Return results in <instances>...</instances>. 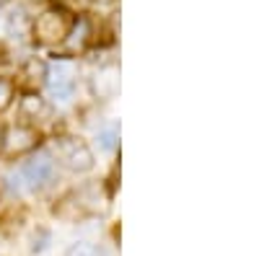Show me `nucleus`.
I'll list each match as a JSON object with an SVG mask.
<instances>
[{"label": "nucleus", "instance_id": "f257e3e1", "mask_svg": "<svg viewBox=\"0 0 259 256\" xmlns=\"http://www.w3.org/2000/svg\"><path fill=\"white\" fill-rule=\"evenodd\" d=\"M106 207H109V197H106V191L89 181V184H83L80 189H73L70 194H65L60 199V204L55 207V215L62 218V220H80L85 215H99V212H104Z\"/></svg>", "mask_w": 259, "mask_h": 256}, {"label": "nucleus", "instance_id": "f03ea898", "mask_svg": "<svg viewBox=\"0 0 259 256\" xmlns=\"http://www.w3.org/2000/svg\"><path fill=\"white\" fill-rule=\"evenodd\" d=\"M70 29H73V16L62 8L45 11L34 24V34L41 44H57V41H62L70 34Z\"/></svg>", "mask_w": 259, "mask_h": 256}, {"label": "nucleus", "instance_id": "7ed1b4c3", "mask_svg": "<svg viewBox=\"0 0 259 256\" xmlns=\"http://www.w3.org/2000/svg\"><path fill=\"white\" fill-rule=\"evenodd\" d=\"M52 174H55V161H52L50 153L41 150V153H36L34 158H29L24 166H21L18 179L26 181L29 189H41V186L52 179Z\"/></svg>", "mask_w": 259, "mask_h": 256}, {"label": "nucleus", "instance_id": "20e7f679", "mask_svg": "<svg viewBox=\"0 0 259 256\" xmlns=\"http://www.w3.org/2000/svg\"><path fill=\"white\" fill-rule=\"evenodd\" d=\"M57 153H60L62 163L70 171H89L94 166L91 147L85 142H80V140H75V137H62L57 142Z\"/></svg>", "mask_w": 259, "mask_h": 256}, {"label": "nucleus", "instance_id": "39448f33", "mask_svg": "<svg viewBox=\"0 0 259 256\" xmlns=\"http://www.w3.org/2000/svg\"><path fill=\"white\" fill-rule=\"evenodd\" d=\"M47 88L52 93V98L57 101H68L73 96V88H75V78H73V68L68 62H55L52 70H47Z\"/></svg>", "mask_w": 259, "mask_h": 256}, {"label": "nucleus", "instance_id": "423d86ee", "mask_svg": "<svg viewBox=\"0 0 259 256\" xmlns=\"http://www.w3.org/2000/svg\"><path fill=\"white\" fill-rule=\"evenodd\" d=\"M36 130L31 127H24V124H16L3 135V150L11 153V156H18V153H26L36 145Z\"/></svg>", "mask_w": 259, "mask_h": 256}, {"label": "nucleus", "instance_id": "0eeeda50", "mask_svg": "<svg viewBox=\"0 0 259 256\" xmlns=\"http://www.w3.org/2000/svg\"><path fill=\"white\" fill-rule=\"evenodd\" d=\"M94 93L99 98H114L119 91V68L117 65H104L96 75H94Z\"/></svg>", "mask_w": 259, "mask_h": 256}, {"label": "nucleus", "instance_id": "6e6552de", "mask_svg": "<svg viewBox=\"0 0 259 256\" xmlns=\"http://www.w3.org/2000/svg\"><path fill=\"white\" fill-rule=\"evenodd\" d=\"M21 112H24L26 117H34V119H41V117L50 114L45 98H39L36 93H26L24 98H21Z\"/></svg>", "mask_w": 259, "mask_h": 256}, {"label": "nucleus", "instance_id": "1a4fd4ad", "mask_svg": "<svg viewBox=\"0 0 259 256\" xmlns=\"http://www.w3.org/2000/svg\"><path fill=\"white\" fill-rule=\"evenodd\" d=\"M24 75H26V80H31V83L45 80V78H47V65H45L41 60L31 57V60L26 62V68H24Z\"/></svg>", "mask_w": 259, "mask_h": 256}, {"label": "nucleus", "instance_id": "9d476101", "mask_svg": "<svg viewBox=\"0 0 259 256\" xmlns=\"http://www.w3.org/2000/svg\"><path fill=\"white\" fill-rule=\"evenodd\" d=\"M68 256H106V251L99 248L96 243H85V241H80V243H75V246L68 251Z\"/></svg>", "mask_w": 259, "mask_h": 256}, {"label": "nucleus", "instance_id": "9b49d317", "mask_svg": "<svg viewBox=\"0 0 259 256\" xmlns=\"http://www.w3.org/2000/svg\"><path fill=\"white\" fill-rule=\"evenodd\" d=\"M99 142L104 150H114V145H117V130L114 127H106V130L99 132Z\"/></svg>", "mask_w": 259, "mask_h": 256}, {"label": "nucleus", "instance_id": "f8f14e48", "mask_svg": "<svg viewBox=\"0 0 259 256\" xmlns=\"http://www.w3.org/2000/svg\"><path fill=\"white\" fill-rule=\"evenodd\" d=\"M11 98H13V85L8 80H0V112H6L11 106Z\"/></svg>", "mask_w": 259, "mask_h": 256}]
</instances>
